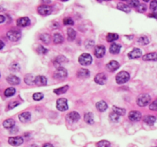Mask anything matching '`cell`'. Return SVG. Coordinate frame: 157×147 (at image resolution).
<instances>
[{"label":"cell","instance_id":"6da1fadb","mask_svg":"<svg viewBox=\"0 0 157 147\" xmlns=\"http://www.w3.org/2000/svg\"><path fill=\"white\" fill-rule=\"evenodd\" d=\"M151 97L147 94H142L139 95V97H137L136 100V103L139 107H144L147 106L150 103Z\"/></svg>","mask_w":157,"mask_h":147},{"label":"cell","instance_id":"7a4b0ae2","mask_svg":"<svg viewBox=\"0 0 157 147\" xmlns=\"http://www.w3.org/2000/svg\"><path fill=\"white\" fill-rule=\"evenodd\" d=\"M93 58L91 57V55L88 53H84L82 54L81 55H80L79 58H78V61L79 63L83 66H88L90 65V64L92 63Z\"/></svg>","mask_w":157,"mask_h":147},{"label":"cell","instance_id":"3957f363","mask_svg":"<svg viewBox=\"0 0 157 147\" xmlns=\"http://www.w3.org/2000/svg\"><path fill=\"white\" fill-rule=\"evenodd\" d=\"M130 80V74L126 71H120L116 77V81L119 84H125Z\"/></svg>","mask_w":157,"mask_h":147},{"label":"cell","instance_id":"277c9868","mask_svg":"<svg viewBox=\"0 0 157 147\" xmlns=\"http://www.w3.org/2000/svg\"><path fill=\"white\" fill-rule=\"evenodd\" d=\"M22 36V34L20 31L15 29L9 30L7 32V37L11 42H17L20 39Z\"/></svg>","mask_w":157,"mask_h":147},{"label":"cell","instance_id":"5b68a950","mask_svg":"<svg viewBox=\"0 0 157 147\" xmlns=\"http://www.w3.org/2000/svg\"><path fill=\"white\" fill-rule=\"evenodd\" d=\"M57 109L60 111H65L68 109L67 101L65 98H60L57 101L56 103Z\"/></svg>","mask_w":157,"mask_h":147},{"label":"cell","instance_id":"8992f818","mask_svg":"<svg viewBox=\"0 0 157 147\" xmlns=\"http://www.w3.org/2000/svg\"><path fill=\"white\" fill-rule=\"evenodd\" d=\"M67 76V70L64 68L62 67H58L55 72L54 73V78L56 79H63L65 78Z\"/></svg>","mask_w":157,"mask_h":147},{"label":"cell","instance_id":"52a82bcc","mask_svg":"<svg viewBox=\"0 0 157 147\" xmlns=\"http://www.w3.org/2000/svg\"><path fill=\"white\" fill-rule=\"evenodd\" d=\"M38 12L40 15H48L52 12V8L48 5H42L38 7Z\"/></svg>","mask_w":157,"mask_h":147},{"label":"cell","instance_id":"ba28073f","mask_svg":"<svg viewBox=\"0 0 157 147\" xmlns=\"http://www.w3.org/2000/svg\"><path fill=\"white\" fill-rule=\"evenodd\" d=\"M105 52H106V49L104 45H97L95 47L94 49V54L97 58H101L105 55Z\"/></svg>","mask_w":157,"mask_h":147},{"label":"cell","instance_id":"9c48e42d","mask_svg":"<svg viewBox=\"0 0 157 147\" xmlns=\"http://www.w3.org/2000/svg\"><path fill=\"white\" fill-rule=\"evenodd\" d=\"M23 138L21 137H10L8 139V143L13 146H19L23 143Z\"/></svg>","mask_w":157,"mask_h":147},{"label":"cell","instance_id":"30bf717a","mask_svg":"<svg viewBox=\"0 0 157 147\" xmlns=\"http://www.w3.org/2000/svg\"><path fill=\"white\" fill-rule=\"evenodd\" d=\"M141 117H142V114H141L140 112L139 111H130L129 116H128V118L129 120L133 121V122H136V121H139V120H141Z\"/></svg>","mask_w":157,"mask_h":147},{"label":"cell","instance_id":"8fae6325","mask_svg":"<svg viewBox=\"0 0 157 147\" xmlns=\"http://www.w3.org/2000/svg\"><path fill=\"white\" fill-rule=\"evenodd\" d=\"M107 80V75L104 73H100L98 74H97L94 78V81L96 82L97 84H101V85H103L104 84Z\"/></svg>","mask_w":157,"mask_h":147},{"label":"cell","instance_id":"7c38bea8","mask_svg":"<svg viewBox=\"0 0 157 147\" xmlns=\"http://www.w3.org/2000/svg\"><path fill=\"white\" fill-rule=\"evenodd\" d=\"M80 114H78V112L73 111L71 112L67 115V120L69 121L70 123H76L78 122V120H80Z\"/></svg>","mask_w":157,"mask_h":147},{"label":"cell","instance_id":"4fadbf2b","mask_svg":"<svg viewBox=\"0 0 157 147\" xmlns=\"http://www.w3.org/2000/svg\"><path fill=\"white\" fill-rule=\"evenodd\" d=\"M16 24L19 27H27L30 25V19L28 17H22L17 20Z\"/></svg>","mask_w":157,"mask_h":147},{"label":"cell","instance_id":"5bb4252c","mask_svg":"<svg viewBox=\"0 0 157 147\" xmlns=\"http://www.w3.org/2000/svg\"><path fill=\"white\" fill-rule=\"evenodd\" d=\"M119 67V64L118 63L117 61H110L109 63L107 64L106 65V68L108 71L113 72L117 71Z\"/></svg>","mask_w":157,"mask_h":147},{"label":"cell","instance_id":"9a60e30c","mask_svg":"<svg viewBox=\"0 0 157 147\" xmlns=\"http://www.w3.org/2000/svg\"><path fill=\"white\" fill-rule=\"evenodd\" d=\"M141 56H142V51H141L140 49H133L128 54V57L130 59L139 58Z\"/></svg>","mask_w":157,"mask_h":147},{"label":"cell","instance_id":"2e32d148","mask_svg":"<svg viewBox=\"0 0 157 147\" xmlns=\"http://www.w3.org/2000/svg\"><path fill=\"white\" fill-rule=\"evenodd\" d=\"M35 84L37 86H45L47 84V78L44 76H37L35 78Z\"/></svg>","mask_w":157,"mask_h":147},{"label":"cell","instance_id":"e0dca14e","mask_svg":"<svg viewBox=\"0 0 157 147\" xmlns=\"http://www.w3.org/2000/svg\"><path fill=\"white\" fill-rule=\"evenodd\" d=\"M31 114L29 112H23L19 115V119L22 123H27L31 120Z\"/></svg>","mask_w":157,"mask_h":147},{"label":"cell","instance_id":"ac0fdd59","mask_svg":"<svg viewBox=\"0 0 157 147\" xmlns=\"http://www.w3.org/2000/svg\"><path fill=\"white\" fill-rule=\"evenodd\" d=\"M77 76L78 78H81V79H85L88 78L90 76V71L88 69H84V68H81V69L78 70L77 72Z\"/></svg>","mask_w":157,"mask_h":147},{"label":"cell","instance_id":"d6986e66","mask_svg":"<svg viewBox=\"0 0 157 147\" xmlns=\"http://www.w3.org/2000/svg\"><path fill=\"white\" fill-rule=\"evenodd\" d=\"M142 60L143 61H157V53L151 52L149 54H147L142 56Z\"/></svg>","mask_w":157,"mask_h":147},{"label":"cell","instance_id":"ffe728a7","mask_svg":"<svg viewBox=\"0 0 157 147\" xmlns=\"http://www.w3.org/2000/svg\"><path fill=\"white\" fill-rule=\"evenodd\" d=\"M6 80L8 84H11V85H17V84H20V79H19V78H18V77L15 75L8 76Z\"/></svg>","mask_w":157,"mask_h":147},{"label":"cell","instance_id":"44dd1931","mask_svg":"<svg viewBox=\"0 0 157 147\" xmlns=\"http://www.w3.org/2000/svg\"><path fill=\"white\" fill-rule=\"evenodd\" d=\"M121 49V45L117 43H113L110 47V52L113 55H117L119 52V51Z\"/></svg>","mask_w":157,"mask_h":147},{"label":"cell","instance_id":"7402d4cb","mask_svg":"<svg viewBox=\"0 0 157 147\" xmlns=\"http://www.w3.org/2000/svg\"><path fill=\"white\" fill-rule=\"evenodd\" d=\"M96 107H97V109L100 112H104L105 110L107 109L108 106H107V103H106L105 101H101L97 103Z\"/></svg>","mask_w":157,"mask_h":147},{"label":"cell","instance_id":"603a6c76","mask_svg":"<svg viewBox=\"0 0 157 147\" xmlns=\"http://www.w3.org/2000/svg\"><path fill=\"white\" fill-rule=\"evenodd\" d=\"M15 124V121L13 119H7L3 122L2 125L6 129H13Z\"/></svg>","mask_w":157,"mask_h":147},{"label":"cell","instance_id":"cb8c5ba5","mask_svg":"<svg viewBox=\"0 0 157 147\" xmlns=\"http://www.w3.org/2000/svg\"><path fill=\"white\" fill-rule=\"evenodd\" d=\"M117 8L119 10L123 11V12H124L126 13L130 12V11H131V8H130V6L124 4V3H122V2L118 3Z\"/></svg>","mask_w":157,"mask_h":147},{"label":"cell","instance_id":"d4e9b609","mask_svg":"<svg viewBox=\"0 0 157 147\" xmlns=\"http://www.w3.org/2000/svg\"><path fill=\"white\" fill-rule=\"evenodd\" d=\"M156 118L154 116L152 115H148L146 116L143 119V121H144L147 125H149V126H152L154 124V123L156 122Z\"/></svg>","mask_w":157,"mask_h":147},{"label":"cell","instance_id":"484cf974","mask_svg":"<svg viewBox=\"0 0 157 147\" xmlns=\"http://www.w3.org/2000/svg\"><path fill=\"white\" fill-rule=\"evenodd\" d=\"M67 61V60L66 58L61 55V56H58V58H56V59H55V61H54V64H55V65H56L58 67H60L62 64L65 63Z\"/></svg>","mask_w":157,"mask_h":147},{"label":"cell","instance_id":"4316f807","mask_svg":"<svg viewBox=\"0 0 157 147\" xmlns=\"http://www.w3.org/2000/svg\"><path fill=\"white\" fill-rule=\"evenodd\" d=\"M53 41L55 44H61L64 42V38L61 34L55 33L53 37Z\"/></svg>","mask_w":157,"mask_h":147},{"label":"cell","instance_id":"83f0119b","mask_svg":"<svg viewBox=\"0 0 157 147\" xmlns=\"http://www.w3.org/2000/svg\"><path fill=\"white\" fill-rule=\"evenodd\" d=\"M69 89V86L68 85H65L63 86L62 87H59V88H57L54 90L55 94H56L57 95H61L62 94H65L67 91V90Z\"/></svg>","mask_w":157,"mask_h":147},{"label":"cell","instance_id":"f1b7e54d","mask_svg":"<svg viewBox=\"0 0 157 147\" xmlns=\"http://www.w3.org/2000/svg\"><path fill=\"white\" fill-rule=\"evenodd\" d=\"M84 120L88 124H94V116L92 113H87L84 114Z\"/></svg>","mask_w":157,"mask_h":147},{"label":"cell","instance_id":"f546056e","mask_svg":"<svg viewBox=\"0 0 157 147\" xmlns=\"http://www.w3.org/2000/svg\"><path fill=\"white\" fill-rule=\"evenodd\" d=\"M67 38H68V40L69 41L74 40V38H75V37H76L75 30H74L73 28H69L67 29Z\"/></svg>","mask_w":157,"mask_h":147},{"label":"cell","instance_id":"4dcf8cb0","mask_svg":"<svg viewBox=\"0 0 157 147\" xmlns=\"http://www.w3.org/2000/svg\"><path fill=\"white\" fill-rule=\"evenodd\" d=\"M119 38V35L115 33H109L106 37V39L108 42H113Z\"/></svg>","mask_w":157,"mask_h":147},{"label":"cell","instance_id":"1f68e13d","mask_svg":"<svg viewBox=\"0 0 157 147\" xmlns=\"http://www.w3.org/2000/svg\"><path fill=\"white\" fill-rule=\"evenodd\" d=\"M24 80L27 84L28 85H32V84H35V78L31 74H27L25 76V78H24Z\"/></svg>","mask_w":157,"mask_h":147},{"label":"cell","instance_id":"d6a6232c","mask_svg":"<svg viewBox=\"0 0 157 147\" xmlns=\"http://www.w3.org/2000/svg\"><path fill=\"white\" fill-rule=\"evenodd\" d=\"M15 94V89L14 87H9V88H7L6 90L4 91V95L6 97H12L13 95Z\"/></svg>","mask_w":157,"mask_h":147},{"label":"cell","instance_id":"836d02e7","mask_svg":"<svg viewBox=\"0 0 157 147\" xmlns=\"http://www.w3.org/2000/svg\"><path fill=\"white\" fill-rule=\"evenodd\" d=\"M138 43L141 45H147L149 43V39L147 36H141L138 39Z\"/></svg>","mask_w":157,"mask_h":147},{"label":"cell","instance_id":"e575fe53","mask_svg":"<svg viewBox=\"0 0 157 147\" xmlns=\"http://www.w3.org/2000/svg\"><path fill=\"white\" fill-rule=\"evenodd\" d=\"M113 111L115 112L116 114H117L119 116H124L126 114L125 109H123V108H119L117 107H113Z\"/></svg>","mask_w":157,"mask_h":147},{"label":"cell","instance_id":"d590c367","mask_svg":"<svg viewBox=\"0 0 157 147\" xmlns=\"http://www.w3.org/2000/svg\"><path fill=\"white\" fill-rule=\"evenodd\" d=\"M119 119V116L117 114H116L115 112H112L110 114V120L113 123L117 122Z\"/></svg>","mask_w":157,"mask_h":147},{"label":"cell","instance_id":"8d00e7d4","mask_svg":"<svg viewBox=\"0 0 157 147\" xmlns=\"http://www.w3.org/2000/svg\"><path fill=\"white\" fill-rule=\"evenodd\" d=\"M40 39L43 42H44L45 44H48L50 42V35L48 34H43L40 35Z\"/></svg>","mask_w":157,"mask_h":147},{"label":"cell","instance_id":"74e56055","mask_svg":"<svg viewBox=\"0 0 157 147\" xmlns=\"http://www.w3.org/2000/svg\"><path fill=\"white\" fill-rule=\"evenodd\" d=\"M98 147H110V143L107 140H102L97 143Z\"/></svg>","mask_w":157,"mask_h":147},{"label":"cell","instance_id":"f35d334b","mask_svg":"<svg viewBox=\"0 0 157 147\" xmlns=\"http://www.w3.org/2000/svg\"><path fill=\"white\" fill-rule=\"evenodd\" d=\"M43 97H44V95H43V94H42V93H35V94H34L33 96H32V98H33L35 101H37L42 100Z\"/></svg>","mask_w":157,"mask_h":147},{"label":"cell","instance_id":"ab89813d","mask_svg":"<svg viewBox=\"0 0 157 147\" xmlns=\"http://www.w3.org/2000/svg\"><path fill=\"white\" fill-rule=\"evenodd\" d=\"M63 23L65 25H74V21L71 18H65L63 19Z\"/></svg>","mask_w":157,"mask_h":147},{"label":"cell","instance_id":"60d3db41","mask_svg":"<svg viewBox=\"0 0 157 147\" xmlns=\"http://www.w3.org/2000/svg\"><path fill=\"white\" fill-rule=\"evenodd\" d=\"M150 9L153 12H157V1H152L150 2Z\"/></svg>","mask_w":157,"mask_h":147},{"label":"cell","instance_id":"b9f144b4","mask_svg":"<svg viewBox=\"0 0 157 147\" xmlns=\"http://www.w3.org/2000/svg\"><path fill=\"white\" fill-rule=\"evenodd\" d=\"M10 70L13 71H19V70H20V66H19V64L14 63L11 65Z\"/></svg>","mask_w":157,"mask_h":147},{"label":"cell","instance_id":"7bdbcfd3","mask_svg":"<svg viewBox=\"0 0 157 147\" xmlns=\"http://www.w3.org/2000/svg\"><path fill=\"white\" fill-rule=\"evenodd\" d=\"M37 51L39 55H44V54H46L48 52V50L46 49H44L43 46H39L37 49Z\"/></svg>","mask_w":157,"mask_h":147},{"label":"cell","instance_id":"ee69618b","mask_svg":"<svg viewBox=\"0 0 157 147\" xmlns=\"http://www.w3.org/2000/svg\"><path fill=\"white\" fill-rule=\"evenodd\" d=\"M128 4L130 6L135 7V8H137L139 6V5L140 4L139 1H135V0H132V1H129L128 2Z\"/></svg>","mask_w":157,"mask_h":147},{"label":"cell","instance_id":"f6af8a7d","mask_svg":"<svg viewBox=\"0 0 157 147\" xmlns=\"http://www.w3.org/2000/svg\"><path fill=\"white\" fill-rule=\"evenodd\" d=\"M149 109L153 111H157V99L149 105Z\"/></svg>","mask_w":157,"mask_h":147},{"label":"cell","instance_id":"bcb514c9","mask_svg":"<svg viewBox=\"0 0 157 147\" xmlns=\"http://www.w3.org/2000/svg\"><path fill=\"white\" fill-rule=\"evenodd\" d=\"M136 8H137V11L140 12H144L147 11V6L144 4H140Z\"/></svg>","mask_w":157,"mask_h":147},{"label":"cell","instance_id":"7dc6e473","mask_svg":"<svg viewBox=\"0 0 157 147\" xmlns=\"http://www.w3.org/2000/svg\"><path fill=\"white\" fill-rule=\"evenodd\" d=\"M19 105V102H17V101H13V102H11L9 104H8V109H13V108H15V107H17V106Z\"/></svg>","mask_w":157,"mask_h":147},{"label":"cell","instance_id":"c3c4849f","mask_svg":"<svg viewBox=\"0 0 157 147\" xmlns=\"http://www.w3.org/2000/svg\"><path fill=\"white\" fill-rule=\"evenodd\" d=\"M149 16L152 17V18H155V19H157V12H153L152 14H149Z\"/></svg>","mask_w":157,"mask_h":147},{"label":"cell","instance_id":"681fc988","mask_svg":"<svg viewBox=\"0 0 157 147\" xmlns=\"http://www.w3.org/2000/svg\"><path fill=\"white\" fill-rule=\"evenodd\" d=\"M4 21H5V17L3 16L2 15H0V22H1V23H2V22H3Z\"/></svg>","mask_w":157,"mask_h":147},{"label":"cell","instance_id":"f907efd6","mask_svg":"<svg viewBox=\"0 0 157 147\" xmlns=\"http://www.w3.org/2000/svg\"><path fill=\"white\" fill-rule=\"evenodd\" d=\"M42 147H54V146H53V145H51V143H45Z\"/></svg>","mask_w":157,"mask_h":147},{"label":"cell","instance_id":"816d5d0a","mask_svg":"<svg viewBox=\"0 0 157 147\" xmlns=\"http://www.w3.org/2000/svg\"><path fill=\"white\" fill-rule=\"evenodd\" d=\"M1 44H2V47H1V49H3V47H4V44H3V42H1Z\"/></svg>","mask_w":157,"mask_h":147}]
</instances>
